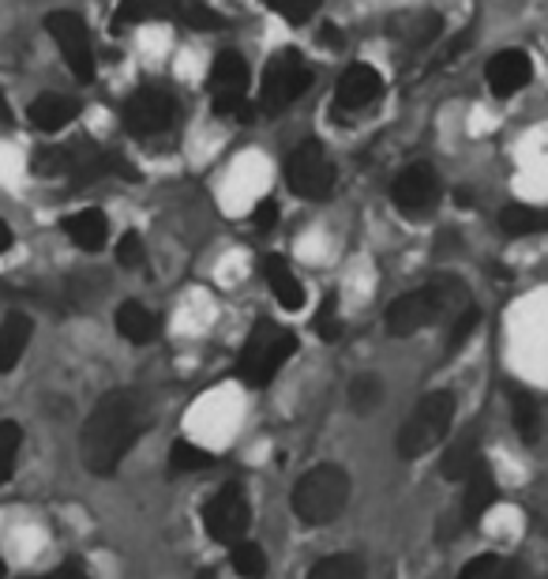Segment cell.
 <instances>
[{
  "label": "cell",
  "mask_w": 548,
  "mask_h": 579,
  "mask_svg": "<svg viewBox=\"0 0 548 579\" xmlns=\"http://www.w3.org/2000/svg\"><path fill=\"white\" fill-rule=\"evenodd\" d=\"M379 94H384V76H379L373 65L357 60V65H350L346 72L339 76L334 105H339V110H365V105H373Z\"/></svg>",
  "instance_id": "14"
},
{
  "label": "cell",
  "mask_w": 548,
  "mask_h": 579,
  "mask_svg": "<svg viewBox=\"0 0 548 579\" xmlns=\"http://www.w3.org/2000/svg\"><path fill=\"white\" fill-rule=\"evenodd\" d=\"M249 523H252V508H249V497H244V489L237 486V481H229V486L218 489V493L207 500V508H203V526H207L210 538L222 542V546L241 542L244 531H249Z\"/></svg>",
  "instance_id": "8"
},
{
  "label": "cell",
  "mask_w": 548,
  "mask_h": 579,
  "mask_svg": "<svg viewBox=\"0 0 548 579\" xmlns=\"http://www.w3.org/2000/svg\"><path fill=\"white\" fill-rule=\"evenodd\" d=\"M263 279H267L274 302L282 305L286 313H297L305 309V286H300V279L294 275V268H289L286 257H263Z\"/></svg>",
  "instance_id": "16"
},
{
  "label": "cell",
  "mask_w": 548,
  "mask_h": 579,
  "mask_svg": "<svg viewBox=\"0 0 548 579\" xmlns=\"http://www.w3.org/2000/svg\"><path fill=\"white\" fill-rule=\"evenodd\" d=\"M466 305V286L455 275H439L432 283H424L413 294H402L399 302H391L387 309V331L395 339H410L418 331L432 328L439 316H450Z\"/></svg>",
  "instance_id": "2"
},
{
  "label": "cell",
  "mask_w": 548,
  "mask_h": 579,
  "mask_svg": "<svg viewBox=\"0 0 548 579\" xmlns=\"http://www.w3.org/2000/svg\"><path fill=\"white\" fill-rule=\"evenodd\" d=\"M184 0H121L113 12V26H144V23H170L181 15Z\"/></svg>",
  "instance_id": "18"
},
{
  "label": "cell",
  "mask_w": 548,
  "mask_h": 579,
  "mask_svg": "<svg viewBox=\"0 0 548 579\" xmlns=\"http://www.w3.org/2000/svg\"><path fill=\"white\" fill-rule=\"evenodd\" d=\"M173 113H176V105L170 94L147 87V91L132 94L125 102V110H121V117H125V128L132 136H158V132H165L173 125Z\"/></svg>",
  "instance_id": "11"
},
{
  "label": "cell",
  "mask_w": 548,
  "mask_h": 579,
  "mask_svg": "<svg viewBox=\"0 0 548 579\" xmlns=\"http://www.w3.org/2000/svg\"><path fill=\"white\" fill-rule=\"evenodd\" d=\"M8 249H12V226L0 218V252H8Z\"/></svg>",
  "instance_id": "40"
},
{
  "label": "cell",
  "mask_w": 548,
  "mask_h": 579,
  "mask_svg": "<svg viewBox=\"0 0 548 579\" xmlns=\"http://www.w3.org/2000/svg\"><path fill=\"white\" fill-rule=\"evenodd\" d=\"M481 459H484V455L477 452V441H473V436H463V441H458V444L447 452V459H444V474H447L450 481H463L466 474H470V470H473Z\"/></svg>",
  "instance_id": "25"
},
{
  "label": "cell",
  "mask_w": 548,
  "mask_h": 579,
  "mask_svg": "<svg viewBox=\"0 0 548 579\" xmlns=\"http://www.w3.org/2000/svg\"><path fill=\"white\" fill-rule=\"evenodd\" d=\"M500 576V557L496 553H481V557H473L470 565L458 572V579H496Z\"/></svg>",
  "instance_id": "36"
},
{
  "label": "cell",
  "mask_w": 548,
  "mask_h": 579,
  "mask_svg": "<svg viewBox=\"0 0 548 579\" xmlns=\"http://www.w3.org/2000/svg\"><path fill=\"white\" fill-rule=\"evenodd\" d=\"M249 65L237 53H222L210 65V102L218 117H244L249 110Z\"/></svg>",
  "instance_id": "10"
},
{
  "label": "cell",
  "mask_w": 548,
  "mask_h": 579,
  "mask_svg": "<svg viewBox=\"0 0 548 579\" xmlns=\"http://www.w3.org/2000/svg\"><path fill=\"white\" fill-rule=\"evenodd\" d=\"M260 4H267L271 12H278L282 20H289V23H305V20H312L316 12H320V4L323 0H260Z\"/></svg>",
  "instance_id": "33"
},
{
  "label": "cell",
  "mask_w": 548,
  "mask_h": 579,
  "mask_svg": "<svg viewBox=\"0 0 548 579\" xmlns=\"http://www.w3.org/2000/svg\"><path fill=\"white\" fill-rule=\"evenodd\" d=\"M477 323H481V309H473V305H463V309L455 313V323H450V336H447V350L455 354V350L466 347V339L477 331Z\"/></svg>",
  "instance_id": "31"
},
{
  "label": "cell",
  "mask_w": 548,
  "mask_h": 579,
  "mask_svg": "<svg viewBox=\"0 0 548 579\" xmlns=\"http://www.w3.org/2000/svg\"><path fill=\"white\" fill-rule=\"evenodd\" d=\"M297 354V336L286 328H278L274 320H260L252 328L249 342L241 350V362H237V376H241L249 388H267L274 376L282 373V365Z\"/></svg>",
  "instance_id": "4"
},
{
  "label": "cell",
  "mask_w": 548,
  "mask_h": 579,
  "mask_svg": "<svg viewBox=\"0 0 548 579\" xmlns=\"http://www.w3.org/2000/svg\"><path fill=\"white\" fill-rule=\"evenodd\" d=\"M23 579H87V572L79 565H60L46 576H23Z\"/></svg>",
  "instance_id": "38"
},
{
  "label": "cell",
  "mask_w": 548,
  "mask_h": 579,
  "mask_svg": "<svg viewBox=\"0 0 548 579\" xmlns=\"http://www.w3.org/2000/svg\"><path fill=\"white\" fill-rule=\"evenodd\" d=\"M170 463H173V470H181V474H196V470H207L210 463H215V455L203 452V447L192 441H176L170 452Z\"/></svg>",
  "instance_id": "30"
},
{
  "label": "cell",
  "mask_w": 548,
  "mask_h": 579,
  "mask_svg": "<svg viewBox=\"0 0 548 579\" xmlns=\"http://www.w3.org/2000/svg\"><path fill=\"white\" fill-rule=\"evenodd\" d=\"M229 560H233V572L244 576V579H260L267 572V553H263L255 542H233V553H229Z\"/></svg>",
  "instance_id": "28"
},
{
  "label": "cell",
  "mask_w": 548,
  "mask_h": 579,
  "mask_svg": "<svg viewBox=\"0 0 548 579\" xmlns=\"http://www.w3.org/2000/svg\"><path fill=\"white\" fill-rule=\"evenodd\" d=\"M316 336H320L323 342H334L342 336V320H339V297L327 294L320 313H316Z\"/></svg>",
  "instance_id": "34"
},
{
  "label": "cell",
  "mask_w": 548,
  "mask_h": 579,
  "mask_svg": "<svg viewBox=\"0 0 548 579\" xmlns=\"http://www.w3.org/2000/svg\"><path fill=\"white\" fill-rule=\"evenodd\" d=\"M444 31V20L436 12H402L391 20V38L406 49H429Z\"/></svg>",
  "instance_id": "17"
},
{
  "label": "cell",
  "mask_w": 548,
  "mask_h": 579,
  "mask_svg": "<svg viewBox=\"0 0 548 579\" xmlns=\"http://www.w3.org/2000/svg\"><path fill=\"white\" fill-rule=\"evenodd\" d=\"M20 444H23V429L15 421H0V486L12 478Z\"/></svg>",
  "instance_id": "29"
},
{
  "label": "cell",
  "mask_w": 548,
  "mask_h": 579,
  "mask_svg": "<svg viewBox=\"0 0 548 579\" xmlns=\"http://www.w3.org/2000/svg\"><path fill=\"white\" fill-rule=\"evenodd\" d=\"M79 117V102L65 94H42L31 102V125L38 132H60Z\"/></svg>",
  "instance_id": "21"
},
{
  "label": "cell",
  "mask_w": 548,
  "mask_h": 579,
  "mask_svg": "<svg viewBox=\"0 0 548 579\" xmlns=\"http://www.w3.org/2000/svg\"><path fill=\"white\" fill-rule=\"evenodd\" d=\"M286 184L305 200H327L334 189V162L320 139H305L286 155Z\"/></svg>",
  "instance_id": "7"
},
{
  "label": "cell",
  "mask_w": 548,
  "mask_h": 579,
  "mask_svg": "<svg viewBox=\"0 0 548 579\" xmlns=\"http://www.w3.org/2000/svg\"><path fill=\"white\" fill-rule=\"evenodd\" d=\"M308 579H365V560L357 553H331L308 568Z\"/></svg>",
  "instance_id": "24"
},
{
  "label": "cell",
  "mask_w": 548,
  "mask_h": 579,
  "mask_svg": "<svg viewBox=\"0 0 548 579\" xmlns=\"http://www.w3.org/2000/svg\"><path fill=\"white\" fill-rule=\"evenodd\" d=\"M31 331H34V323H31V316H23V313H12L0 323V373H12V368L23 362Z\"/></svg>",
  "instance_id": "20"
},
{
  "label": "cell",
  "mask_w": 548,
  "mask_h": 579,
  "mask_svg": "<svg viewBox=\"0 0 548 579\" xmlns=\"http://www.w3.org/2000/svg\"><path fill=\"white\" fill-rule=\"evenodd\" d=\"M500 230L507 237H534V234H545L548 230V211H537V207H523V204H511L500 211Z\"/></svg>",
  "instance_id": "22"
},
{
  "label": "cell",
  "mask_w": 548,
  "mask_h": 579,
  "mask_svg": "<svg viewBox=\"0 0 548 579\" xmlns=\"http://www.w3.org/2000/svg\"><path fill=\"white\" fill-rule=\"evenodd\" d=\"M511 410H515V429H518V436H523L526 444H534L537 433H541V415H537L534 395L515 391V395H511Z\"/></svg>",
  "instance_id": "27"
},
{
  "label": "cell",
  "mask_w": 548,
  "mask_h": 579,
  "mask_svg": "<svg viewBox=\"0 0 548 579\" xmlns=\"http://www.w3.org/2000/svg\"><path fill=\"white\" fill-rule=\"evenodd\" d=\"M150 425V410L139 391H110L91 410L79 436V452L91 474H113L125 463V455L136 447L139 436Z\"/></svg>",
  "instance_id": "1"
},
{
  "label": "cell",
  "mask_w": 548,
  "mask_h": 579,
  "mask_svg": "<svg viewBox=\"0 0 548 579\" xmlns=\"http://www.w3.org/2000/svg\"><path fill=\"white\" fill-rule=\"evenodd\" d=\"M46 31L53 34V42H57L65 65L72 68V76L79 79V83H91L94 79V42H91V31H87L83 15L53 12V15H46Z\"/></svg>",
  "instance_id": "9"
},
{
  "label": "cell",
  "mask_w": 548,
  "mask_h": 579,
  "mask_svg": "<svg viewBox=\"0 0 548 579\" xmlns=\"http://www.w3.org/2000/svg\"><path fill=\"white\" fill-rule=\"evenodd\" d=\"M484 79H489V91L496 94V99H511V94L529 87V79H534V60H529L523 49H503L489 60Z\"/></svg>",
  "instance_id": "13"
},
{
  "label": "cell",
  "mask_w": 548,
  "mask_h": 579,
  "mask_svg": "<svg viewBox=\"0 0 548 579\" xmlns=\"http://www.w3.org/2000/svg\"><path fill=\"white\" fill-rule=\"evenodd\" d=\"M0 579H4V560H0Z\"/></svg>",
  "instance_id": "41"
},
{
  "label": "cell",
  "mask_w": 548,
  "mask_h": 579,
  "mask_svg": "<svg viewBox=\"0 0 548 579\" xmlns=\"http://www.w3.org/2000/svg\"><path fill=\"white\" fill-rule=\"evenodd\" d=\"M384 402V381L373 373H361L357 381L350 384V407L357 415H373V410Z\"/></svg>",
  "instance_id": "26"
},
{
  "label": "cell",
  "mask_w": 548,
  "mask_h": 579,
  "mask_svg": "<svg viewBox=\"0 0 548 579\" xmlns=\"http://www.w3.org/2000/svg\"><path fill=\"white\" fill-rule=\"evenodd\" d=\"M466 497H463V520L466 523H477L484 512H489L492 504H496V481H492V470H489V463H477V467L466 474Z\"/></svg>",
  "instance_id": "19"
},
{
  "label": "cell",
  "mask_w": 548,
  "mask_h": 579,
  "mask_svg": "<svg viewBox=\"0 0 548 579\" xmlns=\"http://www.w3.org/2000/svg\"><path fill=\"white\" fill-rule=\"evenodd\" d=\"M496 579H529V572H526L523 565H507V568L500 565V576Z\"/></svg>",
  "instance_id": "39"
},
{
  "label": "cell",
  "mask_w": 548,
  "mask_h": 579,
  "mask_svg": "<svg viewBox=\"0 0 548 579\" xmlns=\"http://www.w3.org/2000/svg\"><path fill=\"white\" fill-rule=\"evenodd\" d=\"M117 260H121V268H144L147 249H144V237H139L136 230H128L125 237H121V245H117Z\"/></svg>",
  "instance_id": "35"
},
{
  "label": "cell",
  "mask_w": 548,
  "mask_h": 579,
  "mask_svg": "<svg viewBox=\"0 0 548 579\" xmlns=\"http://www.w3.org/2000/svg\"><path fill=\"white\" fill-rule=\"evenodd\" d=\"M181 20L189 26H196V31H222V26H226V15H218L215 8L199 4V0H184Z\"/></svg>",
  "instance_id": "32"
},
{
  "label": "cell",
  "mask_w": 548,
  "mask_h": 579,
  "mask_svg": "<svg viewBox=\"0 0 548 579\" xmlns=\"http://www.w3.org/2000/svg\"><path fill=\"white\" fill-rule=\"evenodd\" d=\"M252 223H255V230L260 234L274 230V223H278V204H274V200H263V204L252 211Z\"/></svg>",
  "instance_id": "37"
},
{
  "label": "cell",
  "mask_w": 548,
  "mask_h": 579,
  "mask_svg": "<svg viewBox=\"0 0 548 579\" xmlns=\"http://www.w3.org/2000/svg\"><path fill=\"white\" fill-rule=\"evenodd\" d=\"M350 493V474L339 463H320V467L300 474V481L294 486V512L305 526H327L346 512Z\"/></svg>",
  "instance_id": "3"
},
{
  "label": "cell",
  "mask_w": 548,
  "mask_h": 579,
  "mask_svg": "<svg viewBox=\"0 0 548 579\" xmlns=\"http://www.w3.org/2000/svg\"><path fill=\"white\" fill-rule=\"evenodd\" d=\"M312 87V68L305 65L297 49H282L278 57L267 65L263 72V83H260V105L263 113H282L289 110L300 94Z\"/></svg>",
  "instance_id": "6"
},
{
  "label": "cell",
  "mask_w": 548,
  "mask_h": 579,
  "mask_svg": "<svg viewBox=\"0 0 548 579\" xmlns=\"http://www.w3.org/2000/svg\"><path fill=\"white\" fill-rule=\"evenodd\" d=\"M455 421V395L450 391H429L413 407V415L399 429V455L402 459H421L450 433Z\"/></svg>",
  "instance_id": "5"
},
{
  "label": "cell",
  "mask_w": 548,
  "mask_h": 579,
  "mask_svg": "<svg viewBox=\"0 0 548 579\" xmlns=\"http://www.w3.org/2000/svg\"><path fill=\"white\" fill-rule=\"evenodd\" d=\"M65 234L76 249L102 252L105 241H110V218H105V211H99V207H83V211H76V215L65 218Z\"/></svg>",
  "instance_id": "15"
},
{
  "label": "cell",
  "mask_w": 548,
  "mask_h": 579,
  "mask_svg": "<svg viewBox=\"0 0 548 579\" xmlns=\"http://www.w3.org/2000/svg\"><path fill=\"white\" fill-rule=\"evenodd\" d=\"M117 331L125 336L128 342H136V347H144V342L155 339L158 323H155V313L144 309L139 302H125L117 309Z\"/></svg>",
  "instance_id": "23"
},
{
  "label": "cell",
  "mask_w": 548,
  "mask_h": 579,
  "mask_svg": "<svg viewBox=\"0 0 548 579\" xmlns=\"http://www.w3.org/2000/svg\"><path fill=\"white\" fill-rule=\"evenodd\" d=\"M391 200L406 218H421L436 207L439 200V178L432 166H410L391 184Z\"/></svg>",
  "instance_id": "12"
}]
</instances>
